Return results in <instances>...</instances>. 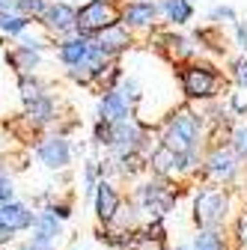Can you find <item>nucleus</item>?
<instances>
[{
    "instance_id": "6",
    "label": "nucleus",
    "mask_w": 247,
    "mask_h": 250,
    "mask_svg": "<svg viewBox=\"0 0 247 250\" xmlns=\"http://www.w3.org/2000/svg\"><path fill=\"white\" fill-rule=\"evenodd\" d=\"M33 211H30L27 206L21 203H3L0 206V232H18V229H27V227H33Z\"/></svg>"
},
{
    "instance_id": "19",
    "label": "nucleus",
    "mask_w": 247,
    "mask_h": 250,
    "mask_svg": "<svg viewBox=\"0 0 247 250\" xmlns=\"http://www.w3.org/2000/svg\"><path fill=\"white\" fill-rule=\"evenodd\" d=\"M30 21L33 18H27V15H0V30L9 33V36H21L30 27Z\"/></svg>"
},
{
    "instance_id": "3",
    "label": "nucleus",
    "mask_w": 247,
    "mask_h": 250,
    "mask_svg": "<svg viewBox=\"0 0 247 250\" xmlns=\"http://www.w3.org/2000/svg\"><path fill=\"white\" fill-rule=\"evenodd\" d=\"M194 211H197V221L203 227H218L224 221L226 214V197L224 191H218V188H208V191H203L194 203Z\"/></svg>"
},
{
    "instance_id": "5",
    "label": "nucleus",
    "mask_w": 247,
    "mask_h": 250,
    "mask_svg": "<svg viewBox=\"0 0 247 250\" xmlns=\"http://www.w3.org/2000/svg\"><path fill=\"white\" fill-rule=\"evenodd\" d=\"M92 54H96V39H89V36H72L60 45V60H63L69 69H78Z\"/></svg>"
},
{
    "instance_id": "11",
    "label": "nucleus",
    "mask_w": 247,
    "mask_h": 250,
    "mask_svg": "<svg viewBox=\"0 0 247 250\" xmlns=\"http://www.w3.org/2000/svg\"><path fill=\"white\" fill-rule=\"evenodd\" d=\"M99 116L104 122H119V119H125L128 116V96L122 89H107L104 92V99L99 104Z\"/></svg>"
},
{
    "instance_id": "21",
    "label": "nucleus",
    "mask_w": 247,
    "mask_h": 250,
    "mask_svg": "<svg viewBox=\"0 0 247 250\" xmlns=\"http://www.w3.org/2000/svg\"><path fill=\"white\" fill-rule=\"evenodd\" d=\"M21 96H24L27 104H30V102H36V99H42V96H45V92H42V83L33 81L30 75H24V78H21Z\"/></svg>"
},
{
    "instance_id": "22",
    "label": "nucleus",
    "mask_w": 247,
    "mask_h": 250,
    "mask_svg": "<svg viewBox=\"0 0 247 250\" xmlns=\"http://www.w3.org/2000/svg\"><path fill=\"white\" fill-rule=\"evenodd\" d=\"M18 9L27 18H42L48 6H45V0H18Z\"/></svg>"
},
{
    "instance_id": "30",
    "label": "nucleus",
    "mask_w": 247,
    "mask_h": 250,
    "mask_svg": "<svg viewBox=\"0 0 247 250\" xmlns=\"http://www.w3.org/2000/svg\"><path fill=\"white\" fill-rule=\"evenodd\" d=\"M21 250H48V247H45V244H36V241H33V244H24Z\"/></svg>"
},
{
    "instance_id": "31",
    "label": "nucleus",
    "mask_w": 247,
    "mask_h": 250,
    "mask_svg": "<svg viewBox=\"0 0 247 250\" xmlns=\"http://www.w3.org/2000/svg\"><path fill=\"white\" fill-rule=\"evenodd\" d=\"M182 250H194V247H182Z\"/></svg>"
},
{
    "instance_id": "28",
    "label": "nucleus",
    "mask_w": 247,
    "mask_h": 250,
    "mask_svg": "<svg viewBox=\"0 0 247 250\" xmlns=\"http://www.w3.org/2000/svg\"><path fill=\"white\" fill-rule=\"evenodd\" d=\"M235 33H238V45H241V48L247 51V24H244V21H241V24L235 27Z\"/></svg>"
},
{
    "instance_id": "8",
    "label": "nucleus",
    "mask_w": 247,
    "mask_h": 250,
    "mask_svg": "<svg viewBox=\"0 0 247 250\" xmlns=\"http://www.w3.org/2000/svg\"><path fill=\"white\" fill-rule=\"evenodd\" d=\"M72 158V149L63 137H48L45 143H39V161L51 170H63Z\"/></svg>"
},
{
    "instance_id": "17",
    "label": "nucleus",
    "mask_w": 247,
    "mask_h": 250,
    "mask_svg": "<svg viewBox=\"0 0 247 250\" xmlns=\"http://www.w3.org/2000/svg\"><path fill=\"white\" fill-rule=\"evenodd\" d=\"M164 12L173 24H185V21H191L194 6H191V0H164Z\"/></svg>"
},
{
    "instance_id": "12",
    "label": "nucleus",
    "mask_w": 247,
    "mask_h": 250,
    "mask_svg": "<svg viewBox=\"0 0 247 250\" xmlns=\"http://www.w3.org/2000/svg\"><path fill=\"white\" fill-rule=\"evenodd\" d=\"M158 15L155 3H146V0H134L122 9V24H131V27H149Z\"/></svg>"
},
{
    "instance_id": "27",
    "label": "nucleus",
    "mask_w": 247,
    "mask_h": 250,
    "mask_svg": "<svg viewBox=\"0 0 247 250\" xmlns=\"http://www.w3.org/2000/svg\"><path fill=\"white\" fill-rule=\"evenodd\" d=\"M235 81L247 89V57H244V60L238 62V66H235Z\"/></svg>"
},
{
    "instance_id": "16",
    "label": "nucleus",
    "mask_w": 247,
    "mask_h": 250,
    "mask_svg": "<svg viewBox=\"0 0 247 250\" xmlns=\"http://www.w3.org/2000/svg\"><path fill=\"white\" fill-rule=\"evenodd\" d=\"M33 241L36 244H45L48 247V241H54L57 235H60V224H57V214H39L36 221H33Z\"/></svg>"
},
{
    "instance_id": "1",
    "label": "nucleus",
    "mask_w": 247,
    "mask_h": 250,
    "mask_svg": "<svg viewBox=\"0 0 247 250\" xmlns=\"http://www.w3.org/2000/svg\"><path fill=\"white\" fill-rule=\"evenodd\" d=\"M197 137H200V116L191 110H179V113H173V119L167 125L164 146L179 155H191V149L197 146Z\"/></svg>"
},
{
    "instance_id": "18",
    "label": "nucleus",
    "mask_w": 247,
    "mask_h": 250,
    "mask_svg": "<svg viewBox=\"0 0 247 250\" xmlns=\"http://www.w3.org/2000/svg\"><path fill=\"white\" fill-rule=\"evenodd\" d=\"M9 62H12V66H18V72L21 75H30V72H33L36 69V62H39V57H36V51L33 48H27V45H21L12 57H9Z\"/></svg>"
},
{
    "instance_id": "9",
    "label": "nucleus",
    "mask_w": 247,
    "mask_h": 250,
    "mask_svg": "<svg viewBox=\"0 0 247 250\" xmlns=\"http://www.w3.org/2000/svg\"><path fill=\"white\" fill-rule=\"evenodd\" d=\"M110 125H113V146H119L122 155H128V152H134V149L140 146L143 131H140V125H137L131 116L119 119V122H110Z\"/></svg>"
},
{
    "instance_id": "24",
    "label": "nucleus",
    "mask_w": 247,
    "mask_h": 250,
    "mask_svg": "<svg viewBox=\"0 0 247 250\" xmlns=\"http://www.w3.org/2000/svg\"><path fill=\"white\" fill-rule=\"evenodd\" d=\"M232 143H235V152L241 155V158H247V125L235 128V134H232Z\"/></svg>"
},
{
    "instance_id": "4",
    "label": "nucleus",
    "mask_w": 247,
    "mask_h": 250,
    "mask_svg": "<svg viewBox=\"0 0 247 250\" xmlns=\"http://www.w3.org/2000/svg\"><path fill=\"white\" fill-rule=\"evenodd\" d=\"M214 86H218V75H214L208 66H188L182 72V89L188 92L191 99L214 96Z\"/></svg>"
},
{
    "instance_id": "15",
    "label": "nucleus",
    "mask_w": 247,
    "mask_h": 250,
    "mask_svg": "<svg viewBox=\"0 0 247 250\" xmlns=\"http://www.w3.org/2000/svg\"><path fill=\"white\" fill-rule=\"evenodd\" d=\"M208 173L214 179H229L235 173V155L229 149H214L208 158Z\"/></svg>"
},
{
    "instance_id": "20",
    "label": "nucleus",
    "mask_w": 247,
    "mask_h": 250,
    "mask_svg": "<svg viewBox=\"0 0 247 250\" xmlns=\"http://www.w3.org/2000/svg\"><path fill=\"white\" fill-rule=\"evenodd\" d=\"M27 107H30V116H36L39 122H51V119H54V102H51L48 96H42V99H36V102H30Z\"/></svg>"
},
{
    "instance_id": "10",
    "label": "nucleus",
    "mask_w": 247,
    "mask_h": 250,
    "mask_svg": "<svg viewBox=\"0 0 247 250\" xmlns=\"http://www.w3.org/2000/svg\"><path fill=\"white\" fill-rule=\"evenodd\" d=\"M140 206L149 214H164L173 206V194L164 191V185H143L140 188Z\"/></svg>"
},
{
    "instance_id": "26",
    "label": "nucleus",
    "mask_w": 247,
    "mask_h": 250,
    "mask_svg": "<svg viewBox=\"0 0 247 250\" xmlns=\"http://www.w3.org/2000/svg\"><path fill=\"white\" fill-rule=\"evenodd\" d=\"M211 21H235V12L229 6H218V9H211Z\"/></svg>"
},
{
    "instance_id": "23",
    "label": "nucleus",
    "mask_w": 247,
    "mask_h": 250,
    "mask_svg": "<svg viewBox=\"0 0 247 250\" xmlns=\"http://www.w3.org/2000/svg\"><path fill=\"white\" fill-rule=\"evenodd\" d=\"M194 250H224V244L214 232H200L194 238Z\"/></svg>"
},
{
    "instance_id": "25",
    "label": "nucleus",
    "mask_w": 247,
    "mask_h": 250,
    "mask_svg": "<svg viewBox=\"0 0 247 250\" xmlns=\"http://www.w3.org/2000/svg\"><path fill=\"white\" fill-rule=\"evenodd\" d=\"M3 203H12V182L6 179L3 167H0V206H3Z\"/></svg>"
},
{
    "instance_id": "13",
    "label": "nucleus",
    "mask_w": 247,
    "mask_h": 250,
    "mask_svg": "<svg viewBox=\"0 0 247 250\" xmlns=\"http://www.w3.org/2000/svg\"><path fill=\"white\" fill-rule=\"evenodd\" d=\"M99 191H96V211H99V217L102 221H113L116 217V211H119V197H116V191L107 185V182H102V185H96Z\"/></svg>"
},
{
    "instance_id": "7",
    "label": "nucleus",
    "mask_w": 247,
    "mask_h": 250,
    "mask_svg": "<svg viewBox=\"0 0 247 250\" xmlns=\"http://www.w3.org/2000/svg\"><path fill=\"white\" fill-rule=\"evenodd\" d=\"M42 21L54 30V33H75L78 30V12L69 3H51L45 9Z\"/></svg>"
},
{
    "instance_id": "2",
    "label": "nucleus",
    "mask_w": 247,
    "mask_h": 250,
    "mask_svg": "<svg viewBox=\"0 0 247 250\" xmlns=\"http://www.w3.org/2000/svg\"><path fill=\"white\" fill-rule=\"evenodd\" d=\"M119 24V12L110 0H86L78 9V30L81 36H92V33H104L107 27Z\"/></svg>"
},
{
    "instance_id": "14",
    "label": "nucleus",
    "mask_w": 247,
    "mask_h": 250,
    "mask_svg": "<svg viewBox=\"0 0 247 250\" xmlns=\"http://www.w3.org/2000/svg\"><path fill=\"white\" fill-rule=\"evenodd\" d=\"M96 45H99V48H102L107 57L125 48V45H128V33H125V27H122V21H119V24H113V27H107L104 33H99Z\"/></svg>"
},
{
    "instance_id": "29",
    "label": "nucleus",
    "mask_w": 247,
    "mask_h": 250,
    "mask_svg": "<svg viewBox=\"0 0 247 250\" xmlns=\"http://www.w3.org/2000/svg\"><path fill=\"white\" fill-rule=\"evenodd\" d=\"M238 238H241V244L247 247V217H241V224H238Z\"/></svg>"
}]
</instances>
